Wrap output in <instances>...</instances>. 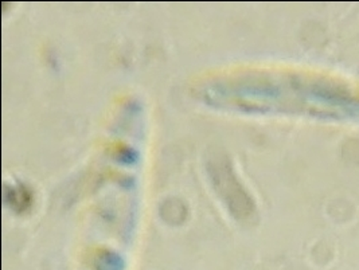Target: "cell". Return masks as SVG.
I'll list each match as a JSON object with an SVG mask.
<instances>
[{
  "mask_svg": "<svg viewBox=\"0 0 359 270\" xmlns=\"http://www.w3.org/2000/svg\"><path fill=\"white\" fill-rule=\"evenodd\" d=\"M208 170L212 176L214 189L226 203L230 214H233L236 220L250 217L252 201L241 187L228 161L217 159L209 164Z\"/></svg>",
  "mask_w": 359,
  "mask_h": 270,
  "instance_id": "obj_1",
  "label": "cell"
},
{
  "mask_svg": "<svg viewBox=\"0 0 359 270\" xmlns=\"http://www.w3.org/2000/svg\"><path fill=\"white\" fill-rule=\"evenodd\" d=\"M4 199H6V203H8L10 207L14 208L17 212L26 211L29 207L32 206V202H33L32 192L25 186L6 187Z\"/></svg>",
  "mask_w": 359,
  "mask_h": 270,
  "instance_id": "obj_2",
  "label": "cell"
}]
</instances>
